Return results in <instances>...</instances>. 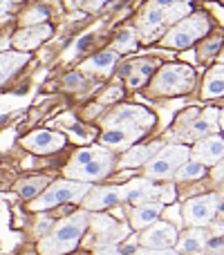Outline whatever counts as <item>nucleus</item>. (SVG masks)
<instances>
[{"instance_id":"obj_30","label":"nucleus","mask_w":224,"mask_h":255,"mask_svg":"<svg viewBox=\"0 0 224 255\" xmlns=\"http://www.w3.org/2000/svg\"><path fill=\"white\" fill-rule=\"evenodd\" d=\"M189 11H191V7H189V2H186V0H180V2H175V4H171V7H166V9H164V13H166V20H168V25H171V22L182 20V18H184Z\"/></svg>"},{"instance_id":"obj_19","label":"nucleus","mask_w":224,"mask_h":255,"mask_svg":"<svg viewBox=\"0 0 224 255\" xmlns=\"http://www.w3.org/2000/svg\"><path fill=\"white\" fill-rule=\"evenodd\" d=\"M164 206H166L164 202H144V204H137V208L132 211V215H130L132 229H148L150 224H155V222H157V217L162 215Z\"/></svg>"},{"instance_id":"obj_4","label":"nucleus","mask_w":224,"mask_h":255,"mask_svg":"<svg viewBox=\"0 0 224 255\" xmlns=\"http://www.w3.org/2000/svg\"><path fill=\"white\" fill-rule=\"evenodd\" d=\"M209 29H211V20L207 13H191V16L177 20L175 27L166 31V36H162V45L173 49H189L200 38H204Z\"/></svg>"},{"instance_id":"obj_31","label":"nucleus","mask_w":224,"mask_h":255,"mask_svg":"<svg viewBox=\"0 0 224 255\" xmlns=\"http://www.w3.org/2000/svg\"><path fill=\"white\" fill-rule=\"evenodd\" d=\"M132 255H180L175 251V249H137V251H132Z\"/></svg>"},{"instance_id":"obj_10","label":"nucleus","mask_w":224,"mask_h":255,"mask_svg":"<svg viewBox=\"0 0 224 255\" xmlns=\"http://www.w3.org/2000/svg\"><path fill=\"white\" fill-rule=\"evenodd\" d=\"M173 197V190L166 188H159L155 186L153 181L146 179H135L130 184L121 186V199L123 202H130V204H144V202H171Z\"/></svg>"},{"instance_id":"obj_18","label":"nucleus","mask_w":224,"mask_h":255,"mask_svg":"<svg viewBox=\"0 0 224 255\" xmlns=\"http://www.w3.org/2000/svg\"><path fill=\"white\" fill-rule=\"evenodd\" d=\"M209 242V233L204 226H193L189 229L186 233H182L177 238V244H175V251L180 255H191V253H198L207 247Z\"/></svg>"},{"instance_id":"obj_11","label":"nucleus","mask_w":224,"mask_h":255,"mask_svg":"<svg viewBox=\"0 0 224 255\" xmlns=\"http://www.w3.org/2000/svg\"><path fill=\"white\" fill-rule=\"evenodd\" d=\"M177 238H180V233L171 222L157 220L139 235V242L146 249H173L177 244Z\"/></svg>"},{"instance_id":"obj_1","label":"nucleus","mask_w":224,"mask_h":255,"mask_svg":"<svg viewBox=\"0 0 224 255\" xmlns=\"http://www.w3.org/2000/svg\"><path fill=\"white\" fill-rule=\"evenodd\" d=\"M155 124V117L139 106H121L114 110L106 121V130L101 134V145L108 150H123L139 141L150 126Z\"/></svg>"},{"instance_id":"obj_27","label":"nucleus","mask_w":224,"mask_h":255,"mask_svg":"<svg viewBox=\"0 0 224 255\" xmlns=\"http://www.w3.org/2000/svg\"><path fill=\"white\" fill-rule=\"evenodd\" d=\"M47 16H49V9L45 7V4H34V7L27 9V11L20 16V22H22L25 27H29V25H40V22L47 20Z\"/></svg>"},{"instance_id":"obj_16","label":"nucleus","mask_w":224,"mask_h":255,"mask_svg":"<svg viewBox=\"0 0 224 255\" xmlns=\"http://www.w3.org/2000/svg\"><path fill=\"white\" fill-rule=\"evenodd\" d=\"M166 25H168L166 13H164V9L155 2L148 4L139 18V31H141V36H144V40H155L164 31Z\"/></svg>"},{"instance_id":"obj_26","label":"nucleus","mask_w":224,"mask_h":255,"mask_svg":"<svg viewBox=\"0 0 224 255\" xmlns=\"http://www.w3.org/2000/svg\"><path fill=\"white\" fill-rule=\"evenodd\" d=\"M204 175H207V166H204L202 161L191 157L189 161L175 172V179L177 181H191V179H202Z\"/></svg>"},{"instance_id":"obj_23","label":"nucleus","mask_w":224,"mask_h":255,"mask_svg":"<svg viewBox=\"0 0 224 255\" xmlns=\"http://www.w3.org/2000/svg\"><path fill=\"white\" fill-rule=\"evenodd\" d=\"M27 58L29 56L25 52H0V85L11 79L13 72L27 63Z\"/></svg>"},{"instance_id":"obj_20","label":"nucleus","mask_w":224,"mask_h":255,"mask_svg":"<svg viewBox=\"0 0 224 255\" xmlns=\"http://www.w3.org/2000/svg\"><path fill=\"white\" fill-rule=\"evenodd\" d=\"M159 150H162V143H159V141L132 145V148L121 157V166L123 168H135V166H141V163H148Z\"/></svg>"},{"instance_id":"obj_17","label":"nucleus","mask_w":224,"mask_h":255,"mask_svg":"<svg viewBox=\"0 0 224 255\" xmlns=\"http://www.w3.org/2000/svg\"><path fill=\"white\" fill-rule=\"evenodd\" d=\"M117 202H121V186H103V188H94L85 195L83 204L88 211H103L110 208Z\"/></svg>"},{"instance_id":"obj_24","label":"nucleus","mask_w":224,"mask_h":255,"mask_svg":"<svg viewBox=\"0 0 224 255\" xmlns=\"http://www.w3.org/2000/svg\"><path fill=\"white\" fill-rule=\"evenodd\" d=\"M153 70H155V65L150 61H137V63H132V65H128L123 72H126L128 85H130V88H139V85H144L146 81L150 79Z\"/></svg>"},{"instance_id":"obj_32","label":"nucleus","mask_w":224,"mask_h":255,"mask_svg":"<svg viewBox=\"0 0 224 255\" xmlns=\"http://www.w3.org/2000/svg\"><path fill=\"white\" fill-rule=\"evenodd\" d=\"M128 251H135V249H121V247H114V244H108V247H101L94 255H128Z\"/></svg>"},{"instance_id":"obj_2","label":"nucleus","mask_w":224,"mask_h":255,"mask_svg":"<svg viewBox=\"0 0 224 255\" xmlns=\"http://www.w3.org/2000/svg\"><path fill=\"white\" fill-rule=\"evenodd\" d=\"M112 152L106 145L97 148H81L72 154L70 163L65 166V175L74 181H99L112 172Z\"/></svg>"},{"instance_id":"obj_8","label":"nucleus","mask_w":224,"mask_h":255,"mask_svg":"<svg viewBox=\"0 0 224 255\" xmlns=\"http://www.w3.org/2000/svg\"><path fill=\"white\" fill-rule=\"evenodd\" d=\"M218 128H220V117H218L216 108H211L207 112L191 108L186 115H182L180 124H177V134L184 141H200L204 136L213 134Z\"/></svg>"},{"instance_id":"obj_6","label":"nucleus","mask_w":224,"mask_h":255,"mask_svg":"<svg viewBox=\"0 0 224 255\" xmlns=\"http://www.w3.org/2000/svg\"><path fill=\"white\" fill-rule=\"evenodd\" d=\"M189 159H191L189 145H182V143L162 145V150L146 163V177L148 179H171Z\"/></svg>"},{"instance_id":"obj_12","label":"nucleus","mask_w":224,"mask_h":255,"mask_svg":"<svg viewBox=\"0 0 224 255\" xmlns=\"http://www.w3.org/2000/svg\"><path fill=\"white\" fill-rule=\"evenodd\" d=\"M63 145H65V136L54 130H36L22 139V148H27L29 152H36V154L58 152Z\"/></svg>"},{"instance_id":"obj_41","label":"nucleus","mask_w":224,"mask_h":255,"mask_svg":"<svg viewBox=\"0 0 224 255\" xmlns=\"http://www.w3.org/2000/svg\"><path fill=\"white\" fill-rule=\"evenodd\" d=\"M220 58H222V61H224V52H222V54H220Z\"/></svg>"},{"instance_id":"obj_33","label":"nucleus","mask_w":224,"mask_h":255,"mask_svg":"<svg viewBox=\"0 0 224 255\" xmlns=\"http://www.w3.org/2000/svg\"><path fill=\"white\" fill-rule=\"evenodd\" d=\"M211 175H213V179H216V181H224V159H220V161L213 166Z\"/></svg>"},{"instance_id":"obj_42","label":"nucleus","mask_w":224,"mask_h":255,"mask_svg":"<svg viewBox=\"0 0 224 255\" xmlns=\"http://www.w3.org/2000/svg\"><path fill=\"white\" fill-rule=\"evenodd\" d=\"M16 2H20V0H16Z\"/></svg>"},{"instance_id":"obj_13","label":"nucleus","mask_w":224,"mask_h":255,"mask_svg":"<svg viewBox=\"0 0 224 255\" xmlns=\"http://www.w3.org/2000/svg\"><path fill=\"white\" fill-rule=\"evenodd\" d=\"M92 231H94V244L97 247H108V244L121 242L128 233V226L119 224L110 215H94L92 217Z\"/></svg>"},{"instance_id":"obj_14","label":"nucleus","mask_w":224,"mask_h":255,"mask_svg":"<svg viewBox=\"0 0 224 255\" xmlns=\"http://www.w3.org/2000/svg\"><path fill=\"white\" fill-rule=\"evenodd\" d=\"M191 157L202 161L204 166H216L220 159H224V136L213 132V134L195 141V148L191 150Z\"/></svg>"},{"instance_id":"obj_36","label":"nucleus","mask_w":224,"mask_h":255,"mask_svg":"<svg viewBox=\"0 0 224 255\" xmlns=\"http://www.w3.org/2000/svg\"><path fill=\"white\" fill-rule=\"evenodd\" d=\"M65 83H67V85H83V81H81L79 74H70V76L65 79Z\"/></svg>"},{"instance_id":"obj_38","label":"nucleus","mask_w":224,"mask_h":255,"mask_svg":"<svg viewBox=\"0 0 224 255\" xmlns=\"http://www.w3.org/2000/svg\"><path fill=\"white\" fill-rule=\"evenodd\" d=\"M9 7H11V0H0V16H4L9 11Z\"/></svg>"},{"instance_id":"obj_39","label":"nucleus","mask_w":224,"mask_h":255,"mask_svg":"<svg viewBox=\"0 0 224 255\" xmlns=\"http://www.w3.org/2000/svg\"><path fill=\"white\" fill-rule=\"evenodd\" d=\"M85 2H88V0H67V7L74 9V7H81V4L85 7Z\"/></svg>"},{"instance_id":"obj_28","label":"nucleus","mask_w":224,"mask_h":255,"mask_svg":"<svg viewBox=\"0 0 224 255\" xmlns=\"http://www.w3.org/2000/svg\"><path fill=\"white\" fill-rule=\"evenodd\" d=\"M224 38L222 36H211V38H202V45H200L198 49V56L200 61H209V58H213L218 54V49L222 47Z\"/></svg>"},{"instance_id":"obj_5","label":"nucleus","mask_w":224,"mask_h":255,"mask_svg":"<svg viewBox=\"0 0 224 255\" xmlns=\"http://www.w3.org/2000/svg\"><path fill=\"white\" fill-rule=\"evenodd\" d=\"M195 83V72L193 67L182 65V63H168L155 74L150 90L153 94H162V97H173V94H186Z\"/></svg>"},{"instance_id":"obj_9","label":"nucleus","mask_w":224,"mask_h":255,"mask_svg":"<svg viewBox=\"0 0 224 255\" xmlns=\"http://www.w3.org/2000/svg\"><path fill=\"white\" fill-rule=\"evenodd\" d=\"M222 199L220 195H200V197H193L184 204L182 208V215H184V224L189 229L193 226H209L218 215V208H220Z\"/></svg>"},{"instance_id":"obj_34","label":"nucleus","mask_w":224,"mask_h":255,"mask_svg":"<svg viewBox=\"0 0 224 255\" xmlns=\"http://www.w3.org/2000/svg\"><path fill=\"white\" fill-rule=\"evenodd\" d=\"M119 97H121V90H119V88H110V90H108V94L101 99V101L103 103H110V101H117Z\"/></svg>"},{"instance_id":"obj_21","label":"nucleus","mask_w":224,"mask_h":255,"mask_svg":"<svg viewBox=\"0 0 224 255\" xmlns=\"http://www.w3.org/2000/svg\"><path fill=\"white\" fill-rule=\"evenodd\" d=\"M117 61H119L117 52H114V49H106V52H99V54H94L92 58H88V61L83 63V70L106 76V74H110V72L114 70Z\"/></svg>"},{"instance_id":"obj_25","label":"nucleus","mask_w":224,"mask_h":255,"mask_svg":"<svg viewBox=\"0 0 224 255\" xmlns=\"http://www.w3.org/2000/svg\"><path fill=\"white\" fill-rule=\"evenodd\" d=\"M49 186L47 177H29V179H20L16 186V193L20 195L22 199H31V197H38L45 188Z\"/></svg>"},{"instance_id":"obj_3","label":"nucleus","mask_w":224,"mask_h":255,"mask_svg":"<svg viewBox=\"0 0 224 255\" xmlns=\"http://www.w3.org/2000/svg\"><path fill=\"white\" fill-rule=\"evenodd\" d=\"M88 224H90V215L85 211H79L74 215L65 217L63 222H58L54 226L52 233L45 235L38 242V251L43 255H63L74 251L76 244L83 238Z\"/></svg>"},{"instance_id":"obj_37","label":"nucleus","mask_w":224,"mask_h":255,"mask_svg":"<svg viewBox=\"0 0 224 255\" xmlns=\"http://www.w3.org/2000/svg\"><path fill=\"white\" fill-rule=\"evenodd\" d=\"M155 4H159L162 9H166V7H171V4H175V2H180V0H153Z\"/></svg>"},{"instance_id":"obj_35","label":"nucleus","mask_w":224,"mask_h":255,"mask_svg":"<svg viewBox=\"0 0 224 255\" xmlns=\"http://www.w3.org/2000/svg\"><path fill=\"white\" fill-rule=\"evenodd\" d=\"M106 2H108V0H88V2H85V9H90V11H97V9H101Z\"/></svg>"},{"instance_id":"obj_29","label":"nucleus","mask_w":224,"mask_h":255,"mask_svg":"<svg viewBox=\"0 0 224 255\" xmlns=\"http://www.w3.org/2000/svg\"><path fill=\"white\" fill-rule=\"evenodd\" d=\"M137 47V34L135 29H123L114 38V52H130Z\"/></svg>"},{"instance_id":"obj_15","label":"nucleus","mask_w":224,"mask_h":255,"mask_svg":"<svg viewBox=\"0 0 224 255\" xmlns=\"http://www.w3.org/2000/svg\"><path fill=\"white\" fill-rule=\"evenodd\" d=\"M49 36H52V27H49L47 22H40V25H29V27L18 29L16 34H13L11 43L18 52H27V49H34V47H38L40 43H45Z\"/></svg>"},{"instance_id":"obj_40","label":"nucleus","mask_w":224,"mask_h":255,"mask_svg":"<svg viewBox=\"0 0 224 255\" xmlns=\"http://www.w3.org/2000/svg\"><path fill=\"white\" fill-rule=\"evenodd\" d=\"M220 128H222V132H224V110L220 112Z\"/></svg>"},{"instance_id":"obj_22","label":"nucleus","mask_w":224,"mask_h":255,"mask_svg":"<svg viewBox=\"0 0 224 255\" xmlns=\"http://www.w3.org/2000/svg\"><path fill=\"white\" fill-rule=\"evenodd\" d=\"M224 97V63L211 67L202 85V99H218Z\"/></svg>"},{"instance_id":"obj_7","label":"nucleus","mask_w":224,"mask_h":255,"mask_svg":"<svg viewBox=\"0 0 224 255\" xmlns=\"http://www.w3.org/2000/svg\"><path fill=\"white\" fill-rule=\"evenodd\" d=\"M90 193L88 181H54L40 193V199L31 202V211H47L65 202H79Z\"/></svg>"}]
</instances>
